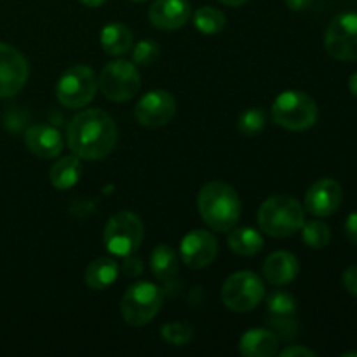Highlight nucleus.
Instances as JSON below:
<instances>
[{
  "label": "nucleus",
  "mask_w": 357,
  "mask_h": 357,
  "mask_svg": "<svg viewBox=\"0 0 357 357\" xmlns=\"http://www.w3.org/2000/svg\"><path fill=\"white\" fill-rule=\"evenodd\" d=\"M66 143L80 159H105L115 149L117 126L105 110L87 108L70 121L66 128Z\"/></svg>",
  "instance_id": "f257e3e1"
},
{
  "label": "nucleus",
  "mask_w": 357,
  "mask_h": 357,
  "mask_svg": "<svg viewBox=\"0 0 357 357\" xmlns=\"http://www.w3.org/2000/svg\"><path fill=\"white\" fill-rule=\"evenodd\" d=\"M199 213L215 232H229L241 218V199L234 187L223 181H209L197 197Z\"/></svg>",
  "instance_id": "f03ea898"
},
{
  "label": "nucleus",
  "mask_w": 357,
  "mask_h": 357,
  "mask_svg": "<svg viewBox=\"0 0 357 357\" xmlns=\"http://www.w3.org/2000/svg\"><path fill=\"white\" fill-rule=\"evenodd\" d=\"M258 225L261 232L271 237H289L300 232L305 223L303 206L295 197L286 194L272 195L258 209Z\"/></svg>",
  "instance_id": "7ed1b4c3"
},
{
  "label": "nucleus",
  "mask_w": 357,
  "mask_h": 357,
  "mask_svg": "<svg viewBox=\"0 0 357 357\" xmlns=\"http://www.w3.org/2000/svg\"><path fill=\"white\" fill-rule=\"evenodd\" d=\"M319 108L303 91H284L272 103V121L288 131H305L317 122Z\"/></svg>",
  "instance_id": "20e7f679"
},
{
  "label": "nucleus",
  "mask_w": 357,
  "mask_h": 357,
  "mask_svg": "<svg viewBox=\"0 0 357 357\" xmlns=\"http://www.w3.org/2000/svg\"><path fill=\"white\" fill-rule=\"evenodd\" d=\"M164 303V293L159 286L152 282H136L126 289L121 300L122 319L131 326H145L149 324Z\"/></svg>",
  "instance_id": "39448f33"
},
{
  "label": "nucleus",
  "mask_w": 357,
  "mask_h": 357,
  "mask_svg": "<svg viewBox=\"0 0 357 357\" xmlns=\"http://www.w3.org/2000/svg\"><path fill=\"white\" fill-rule=\"evenodd\" d=\"M145 236V227L138 215L121 211L112 216L103 230V243L114 257H129L136 253Z\"/></svg>",
  "instance_id": "423d86ee"
},
{
  "label": "nucleus",
  "mask_w": 357,
  "mask_h": 357,
  "mask_svg": "<svg viewBox=\"0 0 357 357\" xmlns=\"http://www.w3.org/2000/svg\"><path fill=\"white\" fill-rule=\"evenodd\" d=\"M98 80L96 73L87 65H73L59 77L56 98L68 110H79L94 100Z\"/></svg>",
  "instance_id": "0eeeda50"
},
{
  "label": "nucleus",
  "mask_w": 357,
  "mask_h": 357,
  "mask_svg": "<svg viewBox=\"0 0 357 357\" xmlns=\"http://www.w3.org/2000/svg\"><path fill=\"white\" fill-rule=\"evenodd\" d=\"M264 296V282L251 271L236 272L223 282L222 302L234 312H250L260 305Z\"/></svg>",
  "instance_id": "6e6552de"
},
{
  "label": "nucleus",
  "mask_w": 357,
  "mask_h": 357,
  "mask_svg": "<svg viewBox=\"0 0 357 357\" xmlns=\"http://www.w3.org/2000/svg\"><path fill=\"white\" fill-rule=\"evenodd\" d=\"M142 79L136 65L126 59L108 63L100 75V89L112 101H129L138 94Z\"/></svg>",
  "instance_id": "1a4fd4ad"
},
{
  "label": "nucleus",
  "mask_w": 357,
  "mask_h": 357,
  "mask_svg": "<svg viewBox=\"0 0 357 357\" xmlns=\"http://www.w3.org/2000/svg\"><path fill=\"white\" fill-rule=\"evenodd\" d=\"M324 47L338 61L357 59V13L338 14L328 24Z\"/></svg>",
  "instance_id": "9d476101"
},
{
  "label": "nucleus",
  "mask_w": 357,
  "mask_h": 357,
  "mask_svg": "<svg viewBox=\"0 0 357 357\" xmlns=\"http://www.w3.org/2000/svg\"><path fill=\"white\" fill-rule=\"evenodd\" d=\"M28 59L13 45L0 42V98H13L26 86Z\"/></svg>",
  "instance_id": "9b49d317"
},
{
  "label": "nucleus",
  "mask_w": 357,
  "mask_h": 357,
  "mask_svg": "<svg viewBox=\"0 0 357 357\" xmlns=\"http://www.w3.org/2000/svg\"><path fill=\"white\" fill-rule=\"evenodd\" d=\"M176 114V100L164 89H155L139 98L135 107V117L145 128H162Z\"/></svg>",
  "instance_id": "f8f14e48"
},
{
  "label": "nucleus",
  "mask_w": 357,
  "mask_h": 357,
  "mask_svg": "<svg viewBox=\"0 0 357 357\" xmlns=\"http://www.w3.org/2000/svg\"><path fill=\"white\" fill-rule=\"evenodd\" d=\"M218 255V243L211 232L197 229L188 232L181 239L180 244V258L188 268H204L213 264V260Z\"/></svg>",
  "instance_id": "ddd939ff"
},
{
  "label": "nucleus",
  "mask_w": 357,
  "mask_h": 357,
  "mask_svg": "<svg viewBox=\"0 0 357 357\" xmlns=\"http://www.w3.org/2000/svg\"><path fill=\"white\" fill-rule=\"evenodd\" d=\"M344 201V190L337 180L323 178L310 185L305 194V209L317 218L331 216Z\"/></svg>",
  "instance_id": "4468645a"
},
{
  "label": "nucleus",
  "mask_w": 357,
  "mask_h": 357,
  "mask_svg": "<svg viewBox=\"0 0 357 357\" xmlns=\"http://www.w3.org/2000/svg\"><path fill=\"white\" fill-rule=\"evenodd\" d=\"M192 16L188 0H155L149 9V20L159 30H178Z\"/></svg>",
  "instance_id": "2eb2a0df"
},
{
  "label": "nucleus",
  "mask_w": 357,
  "mask_h": 357,
  "mask_svg": "<svg viewBox=\"0 0 357 357\" xmlns=\"http://www.w3.org/2000/svg\"><path fill=\"white\" fill-rule=\"evenodd\" d=\"M24 145L40 159H56L63 152L65 139L56 128L49 124H35L24 132Z\"/></svg>",
  "instance_id": "dca6fc26"
},
{
  "label": "nucleus",
  "mask_w": 357,
  "mask_h": 357,
  "mask_svg": "<svg viewBox=\"0 0 357 357\" xmlns=\"http://www.w3.org/2000/svg\"><path fill=\"white\" fill-rule=\"evenodd\" d=\"M300 265L298 260L289 251H275L267 260L264 261V278L271 282L272 286H286L298 275Z\"/></svg>",
  "instance_id": "f3484780"
},
{
  "label": "nucleus",
  "mask_w": 357,
  "mask_h": 357,
  "mask_svg": "<svg viewBox=\"0 0 357 357\" xmlns=\"http://www.w3.org/2000/svg\"><path fill=\"white\" fill-rule=\"evenodd\" d=\"M239 352L244 357H272L279 352V337L268 330L253 328L241 337Z\"/></svg>",
  "instance_id": "a211bd4d"
},
{
  "label": "nucleus",
  "mask_w": 357,
  "mask_h": 357,
  "mask_svg": "<svg viewBox=\"0 0 357 357\" xmlns=\"http://www.w3.org/2000/svg\"><path fill=\"white\" fill-rule=\"evenodd\" d=\"M119 272H121V265L114 258L101 257L87 265L84 279L91 289L101 291V289H107L114 284L115 279L119 278Z\"/></svg>",
  "instance_id": "6ab92c4d"
},
{
  "label": "nucleus",
  "mask_w": 357,
  "mask_h": 357,
  "mask_svg": "<svg viewBox=\"0 0 357 357\" xmlns=\"http://www.w3.org/2000/svg\"><path fill=\"white\" fill-rule=\"evenodd\" d=\"M80 173H82L80 157L72 153V155L61 157L52 164L51 171H49V180H51L52 187L58 190H68L79 181Z\"/></svg>",
  "instance_id": "aec40b11"
},
{
  "label": "nucleus",
  "mask_w": 357,
  "mask_h": 357,
  "mask_svg": "<svg viewBox=\"0 0 357 357\" xmlns=\"http://www.w3.org/2000/svg\"><path fill=\"white\" fill-rule=\"evenodd\" d=\"M178 255L167 244H159L152 250L150 255V268H152V274L155 275V279H159L164 284H169L178 274Z\"/></svg>",
  "instance_id": "412c9836"
},
{
  "label": "nucleus",
  "mask_w": 357,
  "mask_h": 357,
  "mask_svg": "<svg viewBox=\"0 0 357 357\" xmlns=\"http://www.w3.org/2000/svg\"><path fill=\"white\" fill-rule=\"evenodd\" d=\"M227 244L230 251L241 257H253L264 250V237L258 230L250 227H239V229H230L227 236Z\"/></svg>",
  "instance_id": "4be33fe9"
},
{
  "label": "nucleus",
  "mask_w": 357,
  "mask_h": 357,
  "mask_svg": "<svg viewBox=\"0 0 357 357\" xmlns=\"http://www.w3.org/2000/svg\"><path fill=\"white\" fill-rule=\"evenodd\" d=\"M101 47L110 56H122L131 51L132 47V33L126 24L108 23L101 30Z\"/></svg>",
  "instance_id": "5701e85b"
},
{
  "label": "nucleus",
  "mask_w": 357,
  "mask_h": 357,
  "mask_svg": "<svg viewBox=\"0 0 357 357\" xmlns=\"http://www.w3.org/2000/svg\"><path fill=\"white\" fill-rule=\"evenodd\" d=\"M227 17L220 9L211 6L201 7L194 13V24L201 33L215 35L225 28Z\"/></svg>",
  "instance_id": "b1692460"
},
{
  "label": "nucleus",
  "mask_w": 357,
  "mask_h": 357,
  "mask_svg": "<svg viewBox=\"0 0 357 357\" xmlns=\"http://www.w3.org/2000/svg\"><path fill=\"white\" fill-rule=\"evenodd\" d=\"M300 230H302V237L305 241V244L309 248H312V250H323L331 241L330 227L324 222H321V220L305 222Z\"/></svg>",
  "instance_id": "393cba45"
},
{
  "label": "nucleus",
  "mask_w": 357,
  "mask_h": 357,
  "mask_svg": "<svg viewBox=\"0 0 357 357\" xmlns=\"http://www.w3.org/2000/svg\"><path fill=\"white\" fill-rule=\"evenodd\" d=\"M267 309L272 319L295 317L296 298L288 291H274L267 300Z\"/></svg>",
  "instance_id": "a878e982"
},
{
  "label": "nucleus",
  "mask_w": 357,
  "mask_h": 357,
  "mask_svg": "<svg viewBox=\"0 0 357 357\" xmlns=\"http://www.w3.org/2000/svg\"><path fill=\"white\" fill-rule=\"evenodd\" d=\"M265 124H267V114L260 108H250V110L243 112L239 121H237V128H239L241 135L244 136L260 135Z\"/></svg>",
  "instance_id": "bb28decb"
},
{
  "label": "nucleus",
  "mask_w": 357,
  "mask_h": 357,
  "mask_svg": "<svg viewBox=\"0 0 357 357\" xmlns=\"http://www.w3.org/2000/svg\"><path fill=\"white\" fill-rule=\"evenodd\" d=\"M160 337L174 347H183L194 338V328L188 323H167L160 328Z\"/></svg>",
  "instance_id": "cd10ccee"
},
{
  "label": "nucleus",
  "mask_w": 357,
  "mask_h": 357,
  "mask_svg": "<svg viewBox=\"0 0 357 357\" xmlns=\"http://www.w3.org/2000/svg\"><path fill=\"white\" fill-rule=\"evenodd\" d=\"M132 49V63L138 66L155 65L160 56V47L153 40H139Z\"/></svg>",
  "instance_id": "c85d7f7f"
},
{
  "label": "nucleus",
  "mask_w": 357,
  "mask_h": 357,
  "mask_svg": "<svg viewBox=\"0 0 357 357\" xmlns=\"http://www.w3.org/2000/svg\"><path fill=\"white\" fill-rule=\"evenodd\" d=\"M122 272H124L128 278H136V275L143 274V261L142 258L135 257V253L124 257V264H122Z\"/></svg>",
  "instance_id": "c756f323"
},
{
  "label": "nucleus",
  "mask_w": 357,
  "mask_h": 357,
  "mask_svg": "<svg viewBox=\"0 0 357 357\" xmlns=\"http://www.w3.org/2000/svg\"><path fill=\"white\" fill-rule=\"evenodd\" d=\"M342 281H344V288L351 295L357 296V265H351V267L345 268L344 275H342Z\"/></svg>",
  "instance_id": "7c9ffc66"
},
{
  "label": "nucleus",
  "mask_w": 357,
  "mask_h": 357,
  "mask_svg": "<svg viewBox=\"0 0 357 357\" xmlns=\"http://www.w3.org/2000/svg\"><path fill=\"white\" fill-rule=\"evenodd\" d=\"M344 230H345V237H347L349 243L356 244L357 246V211L351 213V215L347 216Z\"/></svg>",
  "instance_id": "2f4dec72"
},
{
  "label": "nucleus",
  "mask_w": 357,
  "mask_h": 357,
  "mask_svg": "<svg viewBox=\"0 0 357 357\" xmlns=\"http://www.w3.org/2000/svg\"><path fill=\"white\" fill-rule=\"evenodd\" d=\"M279 354H281V357H316V352L312 349H307L303 345H289V347H286Z\"/></svg>",
  "instance_id": "473e14b6"
},
{
  "label": "nucleus",
  "mask_w": 357,
  "mask_h": 357,
  "mask_svg": "<svg viewBox=\"0 0 357 357\" xmlns=\"http://www.w3.org/2000/svg\"><path fill=\"white\" fill-rule=\"evenodd\" d=\"M286 7L295 13H300V10H307L310 6H312L314 0H284Z\"/></svg>",
  "instance_id": "72a5a7b5"
},
{
  "label": "nucleus",
  "mask_w": 357,
  "mask_h": 357,
  "mask_svg": "<svg viewBox=\"0 0 357 357\" xmlns=\"http://www.w3.org/2000/svg\"><path fill=\"white\" fill-rule=\"evenodd\" d=\"M349 91L357 98V72L352 73L351 79H349Z\"/></svg>",
  "instance_id": "f704fd0d"
},
{
  "label": "nucleus",
  "mask_w": 357,
  "mask_h": 357,
  "mask_svg": "<svg viewBox=\"0 0 357 357\" xmlns=\"http://www.w3.org/2000/svg\"><path fill=\"white\" fill-rule=\"evenodd\" d=\"M80 3H84L86 7H91V9H96V7L103 6L105 0H79Z\"/></svg>",
  "instance_id": "c9c22d12"
},
{
  "label": "nucleus",
  "mask_w": 357,
  "mask_h": 357,
  "mask_svg": "<svg viewBox=\"0 0 357 357\" xmlns=\"http://www.w3.org/2000/svg\"><path fill=\"white\" fill-rule=\"evenodd\" d=\"M222 3H225V6H230V7H239L243 6V3H246L248 0H220Z\"/></svg>",
  "instance_id": "e433bc0d"
},
{
  "label": "nucleus",
  "mask_w": 357,
  "mask_h": 357,
  "mask_svg": "<svg viewBox=\"0 0 357 357\" xmlns=\"http://www.w3.org/2000/svg\"><path fill=\"white\" fill-rule=\"evenodd\" d=\"M132 2H145V0H132Z\"/></svg>",
  "instance_id": "4c0bfd02"
}]
</instances>
